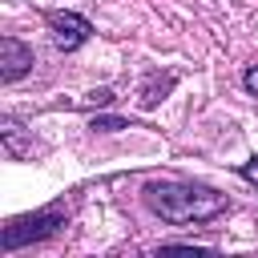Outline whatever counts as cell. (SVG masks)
Returning a JSON list of instances; mask_svg holds the SVG:
<instances>
[{"label": "cell", "mask_w": 258, "mask_h": 258, "mask_svg": "<svg viewBox=\"0 0 258 258\" xmlns=\"http://www.w3.org/2000/svg\"><path fill=\"white\" fill-rule=\"evenodd\" d=\"M145 206L173 226H202L218 214H226V194L194 181H149L145 185Z\"/></svg>", "instance_id": "1"}, {"label": "cell", "mask_w": 258, "mask_h": 258, "mask_svg": "<svg viewBox=\"0 0 258 258\" xmlns=\"http://www.w3.org/2000/svg\"><path fill=\"white\" fill-rule=\"evenodd\" d=\"M60 226H64V206H44V210H36V214L12 218V222L0 230V250L12 254V250H20V246H28V242H44V238H52Z\"/></svg>", "instance_id": "2"}, {"label": "cell", "mask_w": 258, "mask_h": 258, "mask_svg": "<svg viewBox=\"0 0 258 258\" xmlns=\"http://www.w3.org/2000/svg\"><path fill=\"white\" fill-rule=\"evenodd\" d=\"M48 32H52V44H56V48L73 52V48H81V44L93 36V24H89L81 12H52V16H48Z\"/></svg>", "instance_id": "3"}, {"label": "cell", "mask_w": 258, "mask_h": 258, "mask_svg": "<svg viewBox=\"0 0 258 258\" xmlns=\"http://www.w3.org/2000/svg\"><path fill=\"white\" fill-rule=\"evenodd\" d=\"M0 64H4V69H0L4 81H20V77L32 69V48L20 44L16 36H4V40H0Z\"/></svg>", "instance_id": "4"}, {"label": "cell", "mask_w": 258, "mask_h": 258, "mask_svg": "<svg viewBox=\"0 0 258 258\" xmlns=\"http://www.w3.org/2000/svg\"><path fill=\"white\" fill-rule=\"evenodd\" d=\"M93 129H97V133H113V129H133V121H125V117H93Z\"/></svg>", "instance_id": "5"}, {"label": "cell", "mask_w": 258, "mask_h": 258, "mask_svg": "<svg viewBox=\"0 0 258 258\" xmlns=\"http://www.w3.org/2000/svg\"><path fill=\"white\" fill-rule=\"evenodd\" d=\"M238 173H242V177H246L250 185H258V157H250V161H246V165H242Z\"/></svg>", "instance_id": "6"}, {"label": "cell", "mask_w": 258, "mask_h": 258, "mask_svg": "<svg viewBox=\"0 0 258 258\" xmlns=\"http://www.w3.org/2000/svg\"><path fill=\"white\" fill-rule=\"evenodd\" d=\"M242 85H246V89H250V93L258 97V64H250V69H246V77H242Z\"/></svg>", "instance_id": "7"}]
</instances>
